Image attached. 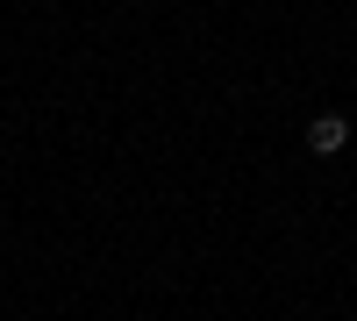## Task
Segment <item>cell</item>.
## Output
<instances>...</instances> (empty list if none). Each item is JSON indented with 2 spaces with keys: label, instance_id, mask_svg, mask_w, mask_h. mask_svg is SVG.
<instances>
[{
  "label": "cell",
  "instance_id": "obj_1",
  "mask_svg": "<svg viewBox=\"0 0 357 321\" xmlns=\"http://www.w3.org/2000/svg\"><path fill=\"white\" fill-rule=\"evenodd\" d=\"M343 143H350V122H343V114H314V122H307V150H314V157H336Z\"/></svg>",
  "mask_w": 357,
  "mask_h": 321
}]
</instances>
